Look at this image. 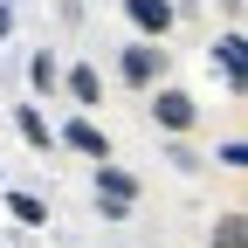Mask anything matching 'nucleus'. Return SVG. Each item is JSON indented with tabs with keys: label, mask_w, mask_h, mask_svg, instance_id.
<instances>
[{
	"label": "nucleus",
	"mask_w": 248,
	"mask_h": 248,
	"mask_svg": "<svg viewBox=\"0 0 248 248\" xmlns=\"http://www.w3.org/2000/svg\"><path fill=\"white\" fill-rule=\"evenodd\" d=\"M55 145H69V152H90V159H110V138H104V131H97L90 117L62 124V131H55Z\"/></svg>",
	"instance_id": "f257e3e1"
},
{
	"label": "nucleus",
	"mask_w": 248,
	"mask_h": 248,
	"mask_svg": "<svg viewBox=\"0 0 248 248\" xmlns=\"http://www.w3.org/2000/svg\"><path fill=\"white\" fill-rule=\"evenodd\" d=\"M97 193H104V214H124V207H131V193H138V179L124 172V166H104Z\"/></svg>",
	"instance_id": "f03ea898"
},
{
	"label": "nucleus",
	"mask_w": 248,
	"mask_h": 248,
	"mask_svg": "<svg viewBox=\"0 0 248 248\" xmlns=\"http://www.w3.org/2000/svg\"><path fill=\"white\" fill-rule=\"evenodd\" d=\"M166 69V48H152V42H138V48H124V83H152Z\"/></svg>",
	"instance_id": "7ed1b4c3"
},
{
	"label": "nucleus",
	"mask_w": 248,
	"mask_h": 248,
	"mask_svg": "<svg viewBox=\"0 0 248 248\" xmlns=\"http://www.w3.org/2000/svg\"><path fill=\"white\" fill-rule=\"evenodd\" d=\"M124 14H131L145 35H166L172 28V0H124Z\"/></svg>",
	"instance_id": "20e7f679"
},
{
	"label": "nucleus",
	"mask_w": 248,
	"mask_h": 248,
	"mask_svg": "<svg viewBox=\"0 0 248 248\" xmlns=\"http://www.w3.org/2000/svg\"><path fill=\"white\" fill-rule=\"evenodd\" d=\"M152 110H159L166 131H186V124H193V97H186V90H159V104H152Z\"/></svg>",
	"instance_id": "39448f33"
},
{
	"label": "nucleus",
	"mask_w": 248,
	"mask_h": 248,
	"mask_svg": "<svg viewBox=\"0 0 248 248\" xmlns=\"http://www.w3.org/2000/svg\"><path fill=\"white\" fill-rule=\"evenodd\" d=\"M21 138H28V145H42V152L55 145V131H48V117H42V110H21Z\"/></svg>",
	"instance_id": "423d86ee"
},
{
	"label": "nucleus",
	"mask_w": 248,
	"mask_h": 248,
	"mask_svg": "<svg viewBox=\"0 0 248 248\" xmlns=\"http://www.w3.org/2000/svg\"><path fill=\"white\" fill-rule=\"evenodd\" d=\"M14 221H21V228H42V221H48V207H42L35 193H14Z\"/></svg>",
	"instance_id": "0eeeda50"
},
{
	"label": "nucleus",
	"mask_w": 248,
	"mask_h": 248,
	"mask_svg": "<svg viewBox=\"0 0 248 248\" xmlns=\"http://www.w3.org/2000/svg\"><path fill=\"white\" fill-rule=\"evenodd\" d=\"M241 48H248L241 35H228V42H221V69H228V83H234V90H241Z\"/></svg>",
	"instance_id": "6e6552de"
},
{
	"label": "nucleus",
	"mask_w": 248,
	"mask_h": 248,
	"mask_svg": "<svg viewBox=\"0 0 248 248\" xmlns=\"http://www.w3.org/2000/svg\"><path fill=\"white\" fill-rule=\"evenodd\" d=\"M69 97H76V104H97V69H76V76H69Z\"/></svg>",
	"instance_id": "1a4fd4ad"
},
{
	"label": "nucleus",
	"mask_w": 248,
	"mask_h": 248,
	"mask_svg": "<svg viewBox=\"0 0 248 248\" xmlns=\"http://www.w3.org/2000/svg\"><path fill=\"white\" fill-rule=\"evenodd\" d=\"M28 76H35V90H55V55H35V69H28Z\"/></svg>",
	"instance_id": "9d476101"
},
{
	"label": "nucleus",
	"mask_w": 248,
	"mask_h": 248,
	"mask_svg": "<svg viewBox=\"0 0 248 248\" xmlns=\"http://www.w3.org/2000/svg\"><path fill=\"white\" fill-rule=\"evenodd\" d=\"M221 248H241V214H228V221H221Z\"/></svg>",
	"instance_id": "9b49d317"
},
{
	"label": "nucleus",
	"mask_w": 248,
	"mask_h": 248,
	"mask_svg": "<svg viewBox=\"0 0 248 248\" xmlns=\"http://www.w3.org/2000/svg\"><path fill=\"white\" fill-rule=\"evenodd\" d=\"M7 28H14V7H7V0H0V35H7Z\"/></svg>",
	"instance_id": "f8f14e48"
}]
</instances>
